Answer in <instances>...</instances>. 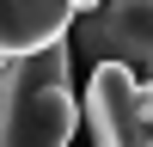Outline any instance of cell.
Returning a JSON list of instances; mask_svg holds the SVG:
<instances>
[{
	"label": "cell",
	"instance_id": "6da1fadb",
	"mask_svg": "<svg viewBox=\"0 0 153 147\" xmlns=\"http://www.w3.org/2000/svg\"><path fill=\"white\" fill-rule=\"evenodd\" d=\"M74 122L80 104L68 43L25 61H0V147H68Z\"/></svg>",
	"mask_w": 153,
	"mask_h": 147
},
{
	"label": "cell",
	"instance_id": "7a4b0ae2",
	"mask_svg": "<svg viewBox=\"0 0 153 147\" xmlns=\"http://www.w3.org/2000/svg\"><path fill=\"white\" fill-rule=\"evenodd\" d=\"M86 122L98 147H153V80L104 61L86 80Z\"/></svg>",
	"mask_w": 153,
	"mask_h": 147
},
{
	"label": "cell",
	"instance_id": "277c9868",
	"mask_svg": "<svg viewBox=\"0 0 153 147\" xmlns=\"http://www.w3.org/2000/svg\"><path fill=\"white\" fill-rule=\"evenodd\" d=\"M86 19L74 0H0V61H25L68 43V31Z\"/></svg>",
	"mask_w": 153,
	"mask_h": 147
},
{
	"label": "cell",
	"instance_id": "3957f363",
	"mask_svg": "<svg viewBox=\"0 0 153 147\" xmlns=\"http://www.w3.org/2000/svg\"><path fill=\"white\" fill-rule=\"evenodd\" d=\"M80 49L104 68H129L135 80H153V0H110V6H86L80 19Z\"/></svg>",
	"mask_w": 153,
	"mask_h": 147
}]
</instances>
